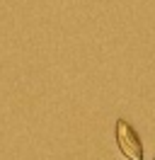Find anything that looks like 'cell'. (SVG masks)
<instances>
[{
  "label": "cell",
  "instance_id": "cell-1",
  "mask_svg": "<svg viewBox=\"0 0 155 160\" xmlns=\"http://www.w3.org/2000/svg\"><path fill=\"white\" fill-rule=\"evenodd\" d=\"M116 146L124 153L128 160H143V143H141V136L136 133V129L128 124L126 119L116 121Z\"/></svg>",
  "mask_w": 155,
  "mask_h": 160
}]
</instances>
